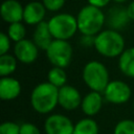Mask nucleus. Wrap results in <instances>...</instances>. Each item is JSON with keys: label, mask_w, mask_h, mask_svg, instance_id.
I'll return each mask as SVG.
<instances>
[{"label": "nucleus", "mask_w": 134, "mask_h": 134, "mask_svg": "<svg viewBox=\"0 0 134 134\" xmlns=\"http://www.w3.org/2000/svg\"><path fill=\"white\" fill-rule=\"evenodd\" d=\"M77 28L83 36L95 37L103 30L106 23V16L100 8L92 5L83 6L76 15Z\"/></svg>", "instance_id": "7ed1b4c3"}, {"label": "nucleus", "mask_w": 134, "mask_h": 134, "mask_svg": "<svg viewBox=\"0 0 134 134\" xmlns=\"http://www.w3.org/2000/svg\"><path fill=\"white\" fill-rule=\"evenodd\" d=\"M6 34H7V36L9 37V39L13 42L18 43V42H20V41L25 39V35H26L25 25L22 22L12 23V24L8 25Z\"/></svg>", "instance_id": "412c9836"}, {"label": "nucleus", "mask_w": 134, "mask_h": 134, "mask_svg": "<svg viewBox=\"0 0 134 134\" xmlns=\"http://www.w3.org/2000/svg\"><path fill=\"white\" fill-rule=\"evenodd\" d=\"M82 77L90 91L103 93L110 83L109 71L107 67L99 61L92 60L86 63L83 68Z\"/></svg>", "instance_id": "20e7f679"}, {"label": "nucleus", "mask_w": 134, "mask_h": 134, "mask_svg": "<svg viewBox=\"0 0 134 134\" xmlns=\"http://www.w3.org/2000/svg\"><path fill=\"white\" fill-rule=\"evenodd\" d=\"M66 0H42V3L49 12H59L65 4Z\"/></svg>", "instance_id": "b1692460"}, {"label": "nucleus", "mask_w": 134, "mask_h": 134, "mask_svg": "<svg viewBox=\"0 0 134 134\" xmlns=\"http://www.w3.org/2000/svg\"><path fill=\"white\" fill-rule=\"evenodd\" d=\"M103 100L104 96L100 92L90 91L83 97L81 109L87 117H92L100 111L103 107Z\"/></svg>", "instance_id": "ddd939ff"}, {"label": "nucleus", "mask_w": 134, "mask_h": 134, "mask_svg": "<svg viewBox=\"0 0 134 134\" xmlns=\"http://www.w3.org/2000/svg\"><path fill=\"white\" fill-rule=\"evenodd\" d=\"M93 46L95 50L105 58H119L126 49V42L118 30L103 29L94 37Z\"/></svg>", "instance_id": "f257e3e1"}, {"label": "nucleus", "mask_w": 134, "mask_h": 134, "mask_svg": "<svg viewBox=\"0 0 134 134\" xmlns=\"http://www.w3.org/2000/svg\"><path fill=\"white\" fill-rule=\"evenodd\" d=\"M110 1L111 0H87V2H88L89 5H92L94 7L100 8V9L103 7H105V6H107Z\"/></svg>", "instance_id": "bb28decb"}, {"label": "nucleus", "mask_w": 134, "mask_h": 134, "mask_svg": "<svg viewBox=\"0 0 134 134\" xmlns=\"http://www.w3.org/2000/svg\"><path fill=\"white\" fill-rule=\"evenodd\" d=\"M10 41L12 40L6 32H2L0 35V55L8 53V50L10 48Z\"/></svg>", "instance_id": "393cba45"}, {"label": "nucleus", "mask_w": 134, "mask_h": 134, "mask_svg": "<svg viewBox=\"0 0 134 134\" xmlns=\"http://www.w3.org/2000/svg\"><path fill=\"white\" fill-rule=\"evenodd\" d=\"M44 130L46 134H73L74 124L66 115L54 113L45 119Z\"/></svg>", "instance_id": "6e6552de"}, {"label": "nucleus", "mask_w": 134, "mask_h": 134, "mask_svg": "<svg viewBox=\"0 0 134 134\" xmlns=\"http://www.w3.org/2000/svg\"><path fill=\"white\" fill-rule=\"evenodd\" d=\"M45 53L53 67L66 68L71 63L73 49L68 41L53 40Z\"/></svg>", "instance_id": "423d86ee"}, {"label": "nucleus", "mask_w": 134, "mask_h": 134, "mask_svg": "<svg viewBox=\"0 0 134 134\" xmlns=\"http://www.w3.org/2000/svg\"><path fill=\"white\" fill-rule=\"evenodd\" d=\"M82 99L80 91L71 85H65L59 89V106L67 111L81 107Z\"/></svg>", "instance_id": "9d476101"}, {"label": "nucleus", "mask_w": 134, "mask_h": 134, "mask_svg": "<svg viewBox=\"0 0 134 134\" xmlns=\"http://www.w3.org/2000/svg\"><path fill=\"white\" fill-rule=\"evenodd\" d=\"M118 67L128 77H134V47L126 48L118 58Z\"/></svg>", "instance_id": "f3484780"}, {"label": "nucleus", "mask_w": 134, "mask_h": 134, "mask_svg": "<svg viewBox=\"0 0 134 134\" xmlns=\"http://www.w3.org/2000/svg\"><path fill=\"white\" fill-rule=\"evenodd\" d=\"M47 23L54 40L68 41L79 30L76 17L69 13L55 14L47 21Z\"/></svg>", "instance_id": "39448f33"}, {"label": "nucleus", "mask_w": 134, "mask_h": 134, "mask_svg": "<svg viewBox=\"0 0 134 134\" xmlns=\"http://www.w3.org/2000/svg\"><path fill=\"white\" fill-rule=\"evenodd\" d=\"M24 6L17 0H4L1 4L0 15L4 22L12 24L23 21Z\"/></svg>", "instance_id": "9b49d317"}, {"label": "nucleus", "mask_w": 134, "mask_h": 134, "mask_svg": "<svg viewBox=\"0 0 134 134\" xmlns=\"http://www.w3.org/2000/svg\"><path fill=\"white\" fill-rule=\"evenodd\" d=\"M73 134H98V126L92 117H85L74 124Z\"/></svg>", "instance_id": "a211bd4d"}, {"label": "nucleus", "mask_w": 134, "mask_h": 134, "mask_svg": "<svg viewBox=\"0 0 134 134\" xmlns=\"http://www.w3.org/2000/svg\"><path fill=\"white\" fill-rule=\"evenodd\" d=\"M47 82L59 89L67 85V73L65 69L61 67H52L49 69L47 72Z\"/></svg>", "instance_id": "aec40b11"}, {"label": "nucleus", "mask_w": 134, "mask_h": 134, "mask_svg": "<svg viewBox=\"0 0 134 134\" xmlns=\"http://www.w3.org/2000/svg\"><path fill=\"white\" fill-rule=\"evenodd\" d=\"M39 48L32 40L24 39L14 45V55L18 62L29 65L36 62L39 55Z\"/></svg>", "instance_id": "1a4fd4ad"}, {"label": "nucleus", "mask_w": 134, "mask_h": 134, "mask_svg": "<svg viewBox=\"0 0 134 134\" xmlns=\"http://www.w3.org/2000/svg\"><path fill=\"white\" fill-rule=\"evenodd\" d=\"M20 134H41L40 129L31 122H23L20 125Z\"/></svg>", "instance_id": "a878e982"}, {"label": "nucleus", "mask_w": 134, "mask_h": 134, "mask_svg": "<svg viewBox=\"0 0 134 134\" xmlns=\"http://www.w3.org/2000/svg\"><path fill=\"white\" fill-rule=\"evenodd\" d=\"M108 13L109 14L106 17V22L109 25L110 29L118 30L125 27L130 21V18L127 13V7L113 6L110 8Z\"/></svg>", "instance_id": "dca6fc26"}, {"label": "nucleus", "mask_w": 134, "mask_h": 134, "mask_svg": "<svg viewBox=\"0 0 134 134\" xmlns=\"http://www.w3.org/2000/svg\"><path fill=\"white\" fill-rule=\"evenodd\" d=\"M0 134H20V125L14 121H4L0 125Z\"/></svg>", "instance_id": "5701e85b"}, {"label": "nucleus", "mask_w": 134, "mask_h": 134, "mask_svg": "<svg viewBox=\"0 0 134 134\" xmlns=\"http://www.w3.org/2000/svg\"><path fill=\"white\" fill-rule=\"evenodd\" d=\"M127 13H128V16L130 18V20L134 21V1L130 2L127 6Z\"/></svg>", "instance_id": "cd10ccee"}, {"label": "nucleus", "mask_w": 134, "mask_h": 134, "mask_svg": "<svg viewBox=\"0 0 134 134\" xmlns=\"http://www.w3.org/2000/svg\"><path fill=\"white\" fill-rule=\"evenodd\" d=\"M114 2H116V3H124V2H126V1H128V0H113Z\"/></svg>", "instance_id": "c85d7f7f"}, {"label": "nucleus", "mask_w": 134, "mask_h": 134, "mask_svg": "<svg viewBox=\"0 0 134 134\" xmlns=\"http://www.w3.org/2000/svg\"><path fill=\"white\" fill-rule=\"evenodd\" d=\"M46 7L42 1H30L24 6L23 12V22L28 25L37 26L44 21L46 16Z\"/></svg>", "instance_id": "f8f14e48"}, {"label": "nucleus", "mask_w": 134, "mask_h": 134, "mask_svg": "<svg viewBox=\"0 0 134 134\" xmlns=\"http://www.w3.org/2000/svg\"><path fill=\"white\" fill-rule=\"evenodd\" d=\"M21 93L20 82L12 76H4L0 80V98L2 100H13Z\"/></svg>", "instance_id": "4468645a"}, {"label": "nucleus", "mask_w": 134, "mask_h": 134, "mask_svg": "<svg viewBox=\"0 0 134 134\" xmlns=\"http://www.w3.org/2000/svg\"><path fill=\"white\" fill-rule=\"evenodd\" d=\"M133 110H134V100H133Z\"/></svg>", "instance_id": "c756f323"}, {"label": "nucleus", "mask_w": 134, "mask_h": 134, "mask_svg": "<svg viewBox=\"0 0 134 134\" xmlns=\"http://www.w3.org/2000/svg\"><path fill=\"white\" fill-rule=\"evenodd\" d=\"M104 98L114 105H121L127 103L132 94L130 86L124 81H110L103 92Z\"/></svg>", "instance_id": "0eeeda50"}, {"label": "nucleus", "mask_w": 134, "mask_h": 134, "mask_svg": "<svg viewBox=\"0 0 134 134\" xmlns=\"http://www.w3.org/2000/svg\"><path fill=\"white\" fill-rule=\"evenodd\" d=\"M18 65V60L14 54H3L0 55V75L1 77L4 76H10L16 69Z\"/></svg>", "instance_id": "6ab92c4d"}, {"label": "nucleus", "mask_w": 134, "mask_h": 134, "mask_svg": "<svg viewBox=\"0 0 134 134\" xmlns=\"http://www.w3.org/2000/svg\"><path fill=\"white\" fill-rule=\"evenodd\" d=\"M30 105L40 114H48L59 105V88L48 82L38 84L30 93Z\"/></svg>", "instance_id": "f03ea898"}, {"label": "nucleus", "mask_w": 134, "mask_h": 134, "mask_svg": "<svg viewBox=\"0 0 134 134\" xmlns=\"http://www.w3.org/2000/svg\"><path fill=\"white\" fill-rule=\"evenodd\" d=\"M53 40L54 39L49 30L47 21H43L36 26L32 32V41L40 50L46 51Z\"/></svg>", "instance_id": "2eb2a0df"}, {"label": "nucleus", "mask_w": 134, "mask_h": 134, "mask_svg": "<svg viewBox=\"0 0 134 134\" xmlns=\"http://www.w3.org/2000/svg\"><path fill=\"white\" fill-rule=\"evenodd\" d=\"M113 134H134V120L128 118L119 120L114 127Z\"/></svg>", "instance_id": "4be33fe9"}]
</instances>
